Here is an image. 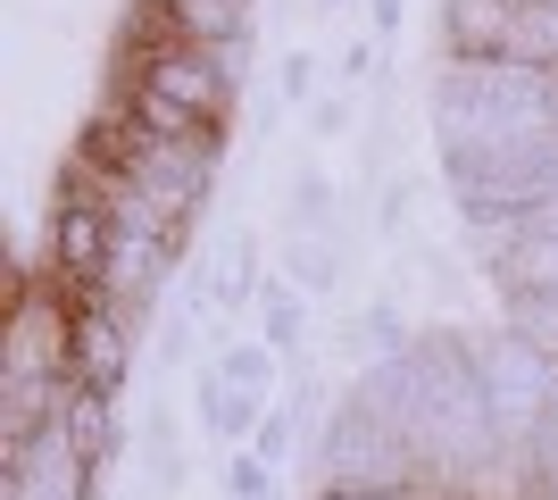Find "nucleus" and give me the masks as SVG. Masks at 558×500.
Here are the masks:
<instances>
[{"mask_svg": "<svg viewBox=\"0 0 558 500\" xmlns=\"http://www.w3.org/2000/svg\"><path fill=\"white\" fill-rule=\"evenodd\" d=\"M450 42L466 59H550L558 17L534 9V0H459L450 9Z\"/></svg>", "mask_w": 558, "mask_h": 500, "instance_id": "1", "label": "nucleus"}, {"mask_svg": "<svg viewBox=\"0 0 558 500\" xmlns=\"http://www.w3.org/2000/svg\"><path fill=\"white\" fill-rule=\"evenodd\" d=\"M109 251H117V200L93 192V184H68L59 225H50V276H68L75 292H100Z\"/></svg>", "mask_w": 558, "mask_h": 500, "instance_id": "2", "label": "nucleus"}, {"mask_svg": "<svg viewBox=\"0 0 558 500\" xmlns=\"http://www.w3.org/2000/svg\"><path fill=\"white\" fill-rule=\"evenodd\" d=\"M333 500H442V492H333Z\"/></svg>", "mask_w": 558, "mask_h": 500, "instance_id": "3", "label": "nucleus"}]
</instances>
